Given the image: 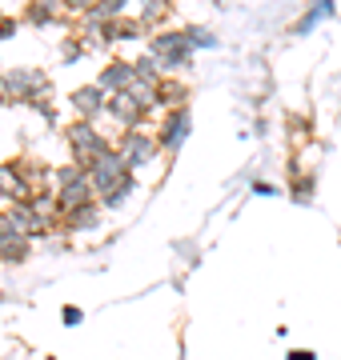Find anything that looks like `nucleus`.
<instances>
[{"label":"nucleus","mask_w":341,"mask_h":360,"mask_svg":"<svg viewBox=\"0 0 341 360\" xmlns=\"http://www.w3.org/2000/svg\"><path fill=\"white\" fill-rule=\"evenodd\" d=\"M253 193H257V196H277L281 188H277V184H269V180H253Z\"/></svg>","instance_id":"nucleus-26"},{"label":"nucleus","mask_w":341,"mask_h":360,"mask_svg":"<svg viewBox=\"0 0 341 360\" xmlns=\"http://www.w3.org/2000/svg\"><path fill=\"white\" fill-rule=\"evenodd\" d=\"M89 180H92V193H97L101 208H120L129 200V193L137 188V176H132L129 160L120 156V148L101 156V160L89 168Z\"/></svg>","instance_id":"nucleus-1"},{"label":"nucleus","mask_w":341,"mask_h":360,"mask_svg":"<svg viewBox=\"0 0 341 360\" xmlns=\"http://www.w3.org/2000/svg\"><path fill=\"white\" fill-rule=\"evenodd\" d=\"M169 13H173V0H141V16H137V20L144 25V32H149V28L161 32V25L169 20Z\"/></svg>","instance_id":"nucleus-18"},{"label":"nucleus","mask_w":341,"mask_h":360,"mask_svg":"<svg viewBox=\"0 0 341 360\" xmlns=\"http://www.w3.org/2000/svg\"><path fill=\"white\" fill-rule=\"evenodd\" d=\"M8 104H16V96L13 84H8V72H0V108H8Z\"/></svg>","instance_id":"nucleus-24"},{"label":"nucleus","mask_w":341,"mask_h":360,"mask_svg":"<svg viewBox=\"0 0 341 360\" xmlns=\"http://www.w3.org/2000/svg\"><path fill=\"white\" fill-rule=\"evenodd\" d=\"M157 108H161V112L189 108V89H185V80H177V77L161 80V84H157Z\"/></svg>","instance_id":"nucleus-14"},{"label":"nucleus","mask_w":341,"mask_h":360,"mask_svg":"<svg viewBox=\"0 0 341 360\" xmlns=\"http://www.w3.org/2000/svg\"><path fill=\"white\" fill-rule=\"evenodd\" d=\"M53 193H56V200H61V212H73V208H85V205L97 200L92 180H89V168L73 165V160L53 172Z\"/></svg>","instance_id":"nucleus-4"},{"label":"nucleus","mask_w":341,"mask_h":360,"mask_svg":"<svg viewBox=\"0 0 341 360\" xmlns=\"http://www.w3.org/2000/svg\"><path fill=\"white\" fill-rule=\"evenodd\" d=\"M289 360H317L314 352H289Z\"/></svg>","instance_id":"nucleus-28"},{"label":"nucleus","mask_w":341,"mask_h":360,"mask_svg":"<svg viewBox=\"0 0 341 360\" xmlns=\"http://www.w3.org/2000/svg\"><path fill=\"white\" fill-rule=\"evenodd\" d=\"M113 120H117V129L120 132H129V129H141L144 120H149V108H144L132 92H117V96H108V108H105Z\"/></svg>","instance_id":"nucleus-10"},{"label":"nucleus","mask_w":341,"mask_h":360,"mask_svg":"<svg viewBox=\"0 0 341 360\" xmlns=\"http://www.w3.org/2000/svg\"><path fill=\"white\" fill-rule=\"evenodd\" d=\"M117 148H120V156L129 160L132 172H137V168H144V165H153V160H157V153H161L157 136H153V132H144V129L120 132V136H117Z\"/></svg>","instance_id":"nucleus-6"},{"label":"nucleus","mask_w":341,"mask_h":360,"mask_svg":"<svg viewBox=\"0 0 341 360\" xmlns=\"http://www.w3.org/2000/svg\"><path fill=\"white\" fill-rule=\"evenodd\" d=\"M132 68H137V80L153 84V89H157L161 80H165V68H161L153 56H132Z\"/></svg>","instance_id":"nucleus-21"},{"label":"nucleus","mask_w":341,"mask_h":360,"mask_svg":"<svg viewBox=\"0 0 341 360\" xmlns=\"http://www.w3.org/2000/svg\"><path fill=\"white\" fill-rule=\"evenodd\" d=\"M73 108H77V120H97V116L108 108V92L101 89V84H80V89H73Z\"/></svg>","instance_id":"nucleus-11"},{"label":"nucleus","mask_w":341,"mask_h":360,"mask_svg":"<svg viewBox=\"0 0 341 360\" xmlns=\"http://www.w3.org/2000/svg\"><path fill=\"white\" fill-rule=\"evenodd\" d=\"M97 224H101V200H92L85 208H73V212L61 217V229L65 232H92Z\"/></svg>","instance_id":"nucleus-16"},{"label":"nucleus","mask_w":341,"mask_h":360,"mask_svg":"<svg viewBox=\"0 0 341 360\" xmlns=\"http://www.w3.org/2000/svg\"><path fill=\"white\" fill-rule=\"evenodd\" d=\"M61 321H65V324H68V328H77V324H80V321H85V312H80V309H77V304H65V309H61Z\"/></svg>","instance_id":"nucleus-25"},{"label":"nucleus","mask_w":341,"mask_h":360,"mask_svg":"<svg viewBox=\"0 0 341 360\" xmlns=\"http://www.w3.org/2000/svg\"><path fill=\"white\" fill-rule=\"evenodd\" d=\"M16 32V20H0V40H8Z\"/></svg>","instance_id":"nucleus-27"},{"label":"nucleus","mask_w":341,"mask_h":360,"mask_svg":"<svg viewBox=\"0 0 341 360\" xmlns=\"http://www.w3.org/2000/svg\"><path fill=\"white\" fill-rule=\"evenodd\" d=\"M8 84H13L16 104H32L37 108L40 101H49V77L37 72V68H13L8 72Z\"/></svg>","instance_id":"nucleus-7"},{"label":"nucleus","mask_w":341,"mask_h":360,"mask_svg":"<svg viewBox=\"0 0 341 360\" xmlns=\"http://www.w3.org/2000/svg\"><path fill=\"white\" fill-rule=\"evenodd\" d=\"M149 56L157 60L165 72H181V68L193 65V44L185 37V28H161V32H149Z\"/></svg>","instance_id":"nucleus-2"},{"label":"nucleus","mask_w":341,"mask_h":360,"mask_svg":"<svg viewBox=\"0 0 341 360\" xmlns=\"http://www.w3.org/2000/svg\"><path fill=\"white\" fill-rule=\"evenodd\" d=\"M28 252H32V240L16 232L13 212L4 208V212H0V260H4V264H25Z\"/></svg>","instance_id":"nucleus-9"},{"label":"nucleus","mask_w":341,"mask_h":360,"mask_svg":"<svg viewBox=\"0 0 341 360\" xmlns=\"http://www.w3.org/2000/svg\"><path fill=\"white\" fill-rule=\"evenodd\" d=\"M293 200L297 205H309L314 200V176H293Z\"/></svg>","instance_id":"nucleus-23"},{"label":"nucleus","mask_w":341,"mask_h":360,"mask_svg":"<svg viewBox=\"0 0 341 360\" xmlns=\"http://www.w3.org/2000/svg\"><path fill=\"white\" fill-rule=\"evenodd\" d=\"M129 4L132 0H101L97 8H92L85 20H97V25H108V20H120V16L129 13Z\"/></svg>","instance_id":"nucleus-19"},{"label":"nucleus","mask_w":341,"mask_h":360,"mask_svg":"<svg viewBox=\"0 0 341 360\" xmlns=\"http://www.w3.org/2000/svg\"><path fill=\"white\" fill-rule=\"evenodd\" d=\"M56 13H65V8H61V0H32V4L25 8V20L32 28H49L56 20Z\"/></svg>","instance_id":"nucleus-17"},{"label":"nucleus","mask_w":341,"mask_h":360,"mask_svg":"<svg viewBox=\"0 0 341 360\" xmlns=\"http://www.w3.org/2000/svg\"><path fill=\"white\" fill-rule=\"evenodd\" d=\"M97 4H101V0H61V8H65L68 16H77V20H85Z\"/></svg>","instance_id":"nucleus-22"},{"label":"nucleus","mask_w":341,"mask_h":360,"mask_svg":"<svg viewBox=\"0 0 341 360\" xmlns=\"http://www.w3.org/2000/svg\"><path fill=\"white\" fill-rule=\"evenodd\" d=\"M65 141H68V156H73V165H80V168H92L105 153H113V148H117L108 136H101V132H97V124H92V120H73V124L65 129Z\"/></svg>","instance_id":"nucleus-3"},{"label":"nucleus","mask_w":341,"mask_h":360,"mask_svg":"<svg viewBox=\"0 0 341 360\" xmlns=\"http://www.w3.org/2000/svg\"><path fill=\"white\" fill-rule=\"evenodd\" d=\"M0 196H4L8 205H28V200L37 196L28 160H4V165H0Z\"/></svg>","instance_id":"nucleus-5"},{"label":"nucleus","mask_w":341,"mask_h":360,"mask_svg":"<svg viewBox=\"0 0 341 360\" xmlns=\"http://www.w3.org/2000/svg\"><path fill=\"white\" fill-rule=\"evenodd\" d=\"M333 13H337V0H314V4L302 13V20L289 28V32H293V37H309V32H314L321 20H329Z\"/></svg>","instance_id":"nucleus-13"},{"label":"nucleus","mask_w":341,"mask_h":360,"mask_svg":"<svg viewBox=\"0 0 341 360\" xmlns=\"http://www.w3.org/2000/svg\"><path fill=\"white\" fill-rule=\"evenodd\" d=\"M189 129H193V112L189 108H173V112H161V124H157V144L161 153H177L185 144V136H189Z\"/></svg>","instance_id":"nucleus-8"},{"label":"nucleus","mask_w":341,"mask_h":360,"mask_svg":"<svg viewBox=\"0 0 341 360\" xmlns=\"http://www.w3.org/2000/svg\"><path fill=\"white\" fill-rule=\"evenodd\" d=\"M185 37H189L193 52H209V49H217V44H221V40H217V32H213V28H205V25H185Z\"/></svg>","instance_id":"nucleus-20"},{"label":"nucleus","mask_w":341,"mask_h":360,"mask_svg":"<svg viewBox=\"0 0 341 360\" xmlns=\"http://www.w3.org/2000/svg\"><path fill=\"white\" fill-rule=\"evenodd\" d=\"M132 80H137V68H132V60H108L105 68H101V77H97V84L108 92V96H117V92H129Z\"/></svg>","instance_id":"nucleus-12"},{"label":"nucleus","mask_w":341,"mask_h":360,"mask_svg":"<svg viewBox=\"0 0 341 360\" xmlns=\"http://www.w3.org/2000/svg\"><path fill=\"white\" fill-rule=\"evenodd\" d=\"M8 212H13L16 232L28 236V240H32V236H53V232L44 229V220L37 217V208H32V205H8Z\"/></svg>","instance_id":"nucleus-15"}]
</instances>
